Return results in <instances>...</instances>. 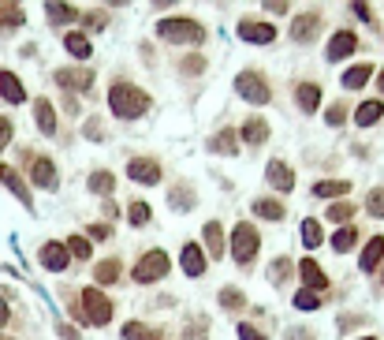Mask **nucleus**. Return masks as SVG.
<instances>
[{
  "instance_id": "obj_1",
  "label": "nucleus",
  "mask_w": 384,
  "mask_h": 340,
  "mask_svg": "<svg viewBox=\"0 0 384 340\" xmlns=\"http://www.w3.org/2000/svg\"><path fill=\"white\" fill-rule=\"evenodd\" d=\"M112 311H116L112 299H105V291H97V288H82L79 299L71 303V314L79 321H86V326H108Z\"/></svg>"
},
{
  "instance_id": "obj_2",
  "label": "nucleus",
  "mask_w": 384,
  "mask_h": 340,
  "mask_svg": "<svg viewBox=\"0 0 384 340\" xmlns=\"http://www.w3.org/2000/svg\"><path fill=\"white\" fill-rule=\"evenodd\" d=\"M108 109L116 120H135L149 109V97L135 86V83H112L108 90Z\"/></svg>"
},
{
  "instance_id": "obj_3",
  "label": "nucleus",
  "mask_w": 384,
  "mask_h": 340,
  "mask_svg": "<svg viewBox=\"0 0 384 340\" xmlns=\"http://www.w3.org/2000/svg\"><path fill=\"white\" fill-rule=\"evenodd\" d=\"M157 38L172 41V45H202L206 41V26L187 19V15H176V19H161L157 23Z\"/></svg>"
},
{
  "instance_id": "obj_4",
  "label": "nucleus",
  "mask_w": 384,
  "mask_h": 340,
  "mask_svg": "<svg viewBox=\"0 0 384 340\" xmlns=\"http://www.w3.org/2000/svg\"><path fill=\"white\" fill-rule=\"evenodd\" d=\"M258 247H261V239H258V232H254V224H236L231 229V258H236L239 266H250L258 258Z\"/></svg>"
},
{
  "instance_id": "obj_5",
  "label": "nucleus",
  "mask_w": 384,
  "mask_h": 340,
  "mask_svg": "<svg viewBox=\"0 0 384 340\" xmlns=\"http://www.w3.org/2000/svg\"><path fill=\"white\" fill-rule=\"evenodd\" d=\"M236 90H239L243 101H250V105H269V97H273L269 79L258 75V71H239L236 75Z\"/></svg>"
},
{
  "instance_id": "obj_6",
  "label": "nucleus",
  "mask_w": 384,
  "mask_h": 340,
  "mask_svg": "<svg viewBox=\"0 0 384 340\" xmlns=\"http://www.w3.org/2000/svg\"><path fill=\"white\" fill-rule=\"evenodd\" d=\"M168 269H172V262H168V254H164V251H146L138 258V266H135V281L138 284H157Z\"/></svg>"
},
{
  "instance_id": "obj_7",
  "label": "nucleus",
  "mask_w": 384,
  "mask_h": 340,
  "mask_svg": "<svg viewBox=\"0 0 384 340\" xmlns=\"http://www.w3.org/2000/svg\"><path fill=\"white\" fill-rule=\"evenodd\" d=\"M239 38L250 45H273L276 41V26L273 23H258V19H243L239 23Z\"/></svg>"
},
{
  "instance_id": "obj_8",
  "label": "nucleus",
  "mask_w": 384,
  "mask_h": 340,
  "mask_svg": "<svg viewBox=\"0 0 384 340\" xmlns=\"http://www.w3.org/2000/svg\"><path fill=\"white\" fill-rule=\"evenodd\" d=\"M355 49H358L355 30H336L332 41H328V49H325V56H328V64H340V60H347L350 53H355Z\"/></svg>"
},
{
  "instance_id": "obj_9",
  "label": "nucleus",
  "mask_w": 384,
  "mask_h": 340,
  "mask_svg": "<svg viewBox=\"0 0 384 340\" xmlns=\"http://www.w3.org/2000/svg\"><path fill=\"white\" fill-rule=\"evenodd\" d=\"M127 176H131L135 184L153 187V184H161V165H157L153 157H135V161L127 165Z\"/></svg>"
},
{
  "instance_id": "obj_10",
  "label": "nucleus",
  "mask_w": 384,
  "mask_h": 340,
  "mask_svg": "<svg viewBox=\"0 0 384 340\" xmlns=\"http://www.w3.org/2000/svg\"><path fill=\"white\" fill-rule=\"evenodd\" d=\"M317 30H321V15H317V11H303V15H295V19H291V38L303 41V45L317 38Z\"/></svg>"
},
{
  "instance_id": "obj_11",
  "label": "nucleus",
  "mask_w": 384,
  "mask_h": 340,
  "mask_svg": "<svg viewBox=\"0 0 384 340\" xmlns=\"http://www.w3.org/2000/svg\"><path fill=\"white\" fill-rule=\"evenodd\" d=\"M298 277H303V288H306V291H317V296H321V291L328 288L325 269L317 266L313 258H303V262H298Z\"/></svg>"
},
{
  "instance_id": "obj_12",
  "label": "nucleus",
  "mask_w": 384,
  "mask_h": 340,
  "mask_svg": "<svg viewBox=\"0 0 384 340\" xmlns=\"http://www.w3.org/2000/svg\"><path fill=\"white\" fill-rule=\"evenodd\" d=\"M90 83H94L90 68H60L56 71V86H64V90H82V94H86Z\"/></svg>"
},
{
  "instance_id": "obj_13",
  "label": "nucleus",
  "mask_w": 384,
  "mask_h": 340,
  "mask_svg": "<svg viewBox=\"0 0 384 340\" xmlns=\"http://www.w3.org/2000/svg\"><path fill=\"white\" fill-rule=\"evenodd\" d=\"M38 258H41V266L49 273H64V269H68V262H71V254H68L64 243H45V247L38 251Z\"/></svg>"
},
{
  "instance_id": "obj_14",
  "label": "nucleus",
  "mask_w": 384,
  "mask_h": 340,
  "mask_svg": "<svg viewBox=\"0 0 384 340\" xmlns=\"http://www.w3.org/2000/svg\"><path fill=\"white\" fill-rule=\"evenodd\" d=\"M179 266H183L187 277H202V273H206V254H202V247H198V243H187V247L179 251Z\"/></svg>"
},
{
  "instance_id": "obj_15",
  "label": "nucleus",
  "mask_w": 384,
  "mask_h": 340,
  "mask_svg": "<svg viewBox=\"0 0 384 340\" xmlns=\"http://www.w3.org/2000/svg\"><path fill=\"white\" fill-rule=\"evenodd\" d=\"M30 180L45 191H56V165L49 157H34V165H30Z\"/></svg>"
},
{
  "instance_id": "obj_16",
  "label": "nucleus",
  "mask_w": 384,
  "mask_h": 340,
  "mask_svg": "<svg viewBox=\"0 0 384 340\" xmlns=\"http://www.w3.org/2000/svg\"><path fill=\"white\" fill-rule=\"evenodd\" d=\"M380 120H384L380 97H370V101H362V105L355 109V124H358V127H373V124H380Z\"/></svg>"
},
{
  "instance_id": "obj_17",
  "label": "nucleus",
  "mask_w": 384,
  "mask_h": 340,
  "mask_svg": "<svg viewBox=\"0 0 384 340\" xmlns=\"http://www.w3.org/2000/svg\"><path fill=\"white\" fill-rule=\"evenodd\" d=\"M0 180H4V187H8V191L15 194V199H19V202L26 206V209H34V199H30V191H26V184L19 180V172H15V169H8V165H4V169H0Z\"/></svg>"
},
{
  "instance_id": "obj_18",
  "label": "nucleus",
  "mask_w": 384,
  "mask_h": 340,
  "mask_svg": "<svg viewBox=\"0 0 384 340\" xmlns=\"http://www.w3.org/2000/svg\"><path fill=\"white\" fill-rule=\"evenodd\" d=\"M265 180H269L276 191H291V187H295V172L283 165V161H269V169H265Z\"/></svg>"
},
{
  "instance_id": "obj_19",
  "label": "nucleus",
  "mask_w": 384,
  "mask_h": 340,
  "mask_svg": "<svg viewBox=\"0 0 384 340\" xmlns=\"http://www.w3.org/2000/svg\"><path fill=\"white\" fill-rule=\"evenodd\" d=\"M295 101H298L303 112H317V109H321V86H317V83H298L295 86Z\"/></svg>"
},
{
  "instance_id": "obj_20",
  "label": "nucleus",
  "mask_w": 384,
  "mask_h": 340,
  "mask_svg": "<svg viewBox=\"0 0 384 340\" xmlns=\"http://www.w3.org/2000/svg\"><path fill=\"white\" fill-rule=\"evenodd\" d=\"M0 97H4V101H11V105H23V101H26L23 83H19L11 71H0Z\"/></svg>"
},
{
  "instance_id": "obj_21",
  "label": "nucleus",
  "mask_w": 384,
  "mask_h": 340,
  "mask_svg": "<svg viewBox=\"0 0 384 340\" xmlns=\"http://www.w3.org/2000/svg\"><path fill=\"white\" fill-rule=\"evenodd\" d=\"M34 120H38V131L41 135H56V112H53V105H49L45 97H38V101H34Z\"/></svg>"
},
{
  "instance_id": "obj_22",
  "label": "nucleus",
  "mask_w": 384,
  "mask_h": 340,
  "mask_svg": "<svg viewBox=\"0 0 384 340\" xmlns=\"http://www.w3.org/2000/svg\"><path fill=\"white\" fill-rule=\"evenodd\" d=\"M380 262H384V236H373L370 243H365V251H362V269L373 273Z\"/></svg>"
},
{
  "instance_id": "obj_23",
  "label": "nucleus",
  "mask_w": 384,
  "mask_h": 340,
  "mask_svg": "<svg viewBox=\"0 0 384 340\" xmlns=\"http://www.w3.org/2000/svg\"><path fill=\"white\" fill-rule=\"evenodd\" d=\"M209 150L213 154H239V135L231 131V127H224V131H216L209 139Z\"/></svg>"
},
{
  "instance_id": "obj_24",
  "label": "nucleus",
  "mask_w": 384,
  "mask_h": 340,
  "mask_svg": "<svg viewBox=\"0 0 384 340\" xmlns=\"http://www.w3.org/2000/svg\"><path fill=\"white\" fill-rule=\"evenodd\" d=\"M313 194L317 199H343V194H350V180H317Z\"/></svg>"
},
{
  "instance_id": "obj_25",
  "label": "nucleus",
  "mask_w": 384,
  "mask_h": 340,
  "mask_svg": "<svg viewBox=\"0 0 384 340\" xmlns=\"http://www.w3.org/2000/svg\"><path fill=\"white\" fill-rule=\"evenodd\" d=\"M370 79H373V68H370V64H355V68L343 71V86H347V90H362Z\"/></svg>"
},
{
  "instance_id": "obj_26",
  "label": "nucleus",
  "mask_w": 384,
  "mask_h": 340,
  "mask_svg": "<svg viewBox=\"0 0 384 340\" xmlns=\"http://www.w3.org/2000/svg\"><path fill=\"white\" fill-rule=\"evenodd\" d=\"M243 139H246L250 146H261L265 139H269V124H265L261 116H250L246 127H243Z\"/></svg>"
},
{
  "instance_id": "obj_27",
  "label": "nucleus",
  "mask_w": 384,
  "mask_h": 340,
  "mask_svg": "<svg viewBox=\"0 0 384 340\" xmlns=\"http://www.w3.org/2000/svg\"><path fill=\"white\" fill-rule=\"evenodd\" d=\"M202 236H206V251H209L213 258H221V254H224V229H221V224L209 221Z\"/></svg>"
},
{
  "instance_id": "obj_28",
  "label": "nucleus",
  "mask_w": 384,
  "mask_h": 340,
  "mask_svg": "<svg viewBox=\"0 0 384 340\" xmlns=\"http://www.w3.org/2000/svg\"><path fill=\"white\" fill-rule=\"evenodd\" d=\"M90 191H94V194H105V199H112V191H116V176H112L108 169H97V172L90 176Z\"/></svg>"
},
{
  "instance_id": "obj_29",
  "label": "nucleus",
  "mask_w": 384,
  "mask_h": 340,
  "mask_svg": "<svg viewBox=\"0 0 384 340\" xmlns=\"http://www.w3.org/2000/svg\"><path fill=\"white\" fill-rule=\"evenodd\" d=\"M64 49H68L75 60H90V41H86V34H79V30H71V34L64 38Z\"/></svg>"
},
{
  "instance_id": "obj_30",
  "label": "nucleus",
  "mask_w": 384,
  "mask_h": 340,
  "mask_svg": "<svg viewBox=\"0 0 384 340\" xmlns=\"http://www.w3.org/2000/svg\"><path fill=\"white\" fill-rule=\"evenodd\" d=\"M355 243H358L355 224H343V229H340L336 236H332V251H336V254H347L350 247H355Z\"/></svg>"
},
{
  "instance_id": "obj_31",
  "label": "nucleus",
  "mask_w": 384,
  "mask_h": 340,
  "mask_svg": "<svg viewBox=\"0 0 384 340\" xmlns=\"http://www.w3.org/2000/svg\"><path fill=\"white\" fill-rule=\"evenodd\" d=\"M79 15H82V11H75V8H68V4H45V19L56 23V26H60V23H75Z\"/></svg>"
},
{
  "instance_id": "obj_32",
  "label": "nucleus",
  "mask_w": 384,
  "mask_h": 340,
  "mask_svg": "<svg viewBox=\"0 0 384 340\" xmlns=\"http://www.w3.org/2000/svg\"><path fill=\"white\" fill-rule=\"evenodd\" d=\"M123 340H161V329L142 326V321H127V326H123Z\"/></svg>"
},
{
  "instance_id": "obj_33",
  "label": "nucleus",
  "mask_w": 384,
  "mask_h": 340,
  "mask_svg": "<svg viewBox=\"0 0 384 340\" xmlns=\"http://www.w3.org/2000/svg\"><path fill=\"white\" fill-rule=\"evenodd\" d=\"M168 202H172V209H179V214H187V209H194V191H191L187 184H179V187H172Z\"/></svg>"
},
{
  "instance_id": "obj_34",
  "label": "nucleus",
  "mask_w": 384,
  "mask_h": 340,
  "mask_svg": "<svg viewBox=\"0 0 384 340\" xmlns=\"http://www.w3.org/2000/svg\"><path fill=\"white\" fill-rule=\"evenodd\" d=\"M94 277H97V284H116V281H120V262H116V258H105V262H97Z\"/></svg>"
},
{
  "instance_id": "obj_35",
  "label": "nucleus",
  "mask_w": 384,
  "mask_h": 340,
  "mask_svg": "<svg viewBox=\"0 0 384 340\" xmlns=\"http://www.w3.org/2000/svg\"><path fill=\"white\" fill-rule=\"evenodd\" d=\"M321 239H325L321 221H317V217H306V221H303V243L313 251V247H321Z\"/></svg>"
},
{
  "instance_id": "obj_36",
  "label": "nucleus",
  "mask_w": 384,
  "mask_h": 340,
  "mask_svg": "<svg viewBox=\"0 0 384 340\" xmlns=\"http://www.w3.org/2000/svg\"><path fill=\"white\" fill-rule=\"evenodd\" d=\"M254 214L265 217V221H283V206L276 199H258L254 202Z\"/></svg>"
},
{
  "instance_id": "obj_37",
  "label": "nucleus",
  "mask_w": 384,
  "mask_h": 340,
  "mask_svg": "<svg viewBox=\"0 0 384 340\" xmlns=\"http://www.w3.org/2000/svg\"><path fill=\"white\" fill-rule=\"evenodd\" d=\"M221 306H228V311H243L246 296H243L239 288H221Z\"/></svg>"
},
{
  "instance_id": "obj_38",
  "label": "nucleus",
  "mask_w": 384,
  "mask_h": 340,
  "mask_svg": "<svg viewBox=\"0 0 384 340\" xmlns=\"http://www.w3.org/2000/svg\"><path fill=\"white\" fill-rule=\"evenodd\" d=\"M321 303H325V299L317 296V291H306V288H298V291H295V306H298V311H317Z\"/></svg>"
},
{
  "instance_id": "obj_39",
  "label": "nucleus",
  "mask_w": 384,
  "mask_h": 340,
  "mask_svg": "<svg viewBox=\"0 0 384 340\" xmlns=\"http://www.w3.org/2000/svg\"><path fill=\"white\" fill-rule=\"evenodd\" d=\"M64 247H68L71 258H82V262L90 258V239H82V236H71L68 243H64Z\"/></svg>"
},
{
  "instance_id": "obj_40",
  "label": "nucleus",
  "mask_w": 384,
  "mask_h": 340,
  "mask_svg": "<svg viewBox=\"0 0 384 340\" xmlns=\"http://www.w3.org/2000/svg\"><path fill=\"white\" fill-rule=\"evenodd\" d=\"M365 214L384 217V187H373L370 191V199H365Z\"/></svg>"
},
{
  "instance_id": "obj_41",
  "label": "nucleus",
  "mask_w": 384,
  "mask_h": 340,
  "mask_svg": "<svg viewBox=\"0 0 384 340\" xmlns=\"http://www.w3.org/2000/svg\"><path fill=\"white\" fill-rule=\"evenodd\" d=\"M127 221L135 224V229L149 224V206H146V202H131V214H127Z\"/></svg>"
},
{
  "instance_id": "obj_42",
  "label": "nucleus",
  "mask_w": 384,
  "mask_h": 340,
  "mask_svg": "<svg viewBox=\"0 0 384 340\" xmlns=\"http://www.w3.org/2000/svg\"><path fill=\"white\" fill-rule=\"evenodd\" d=\"M350 217H355V206H350V202H336V206H332L328 209V221H350Z\"/></svg>"
},
{
  "instance_id": "obj_43",
  "label": "nucleus",
  "mask_w": 384,
  "mask_h": 340,
  "mask_svg": "<svg viewBox=\"0 0 384 340\" xmlns=\"http://www.w3.org/2000/svg\"><path fill=\"white\" fill-rule=\"evenodd\" d=\"M179 68L187 71V75H198V71H206V60L198 56V53H191V56H183V64H179Z\"/></svg>"
},
{
  "instance_id": "obj_44",
  "label": "nucleus",
  "mask_w": 384,
  "mask_h": 340,
  "mask_svg": "<svg viewBox=\"0 0 384 340\" xmlns=\"http://www.w3.org/2000/svg\"><path fill=\"white\" fill-rule=\"evenodd\" d=\"M239 340H269V336H265L258 326H250V321H243V326H239Z\"/></svg>"
},
{
  "instance_id": "obj_45",
  "label": "nucleus",
  "mask_w": 384,
  "mask_h": 340,
  "mask_svg": "<svg viewBox=\"0 0 384 340\" xmlns=\"http://www.w3.org/2000/svg\"><path fill=\"white\" fill-rule=\"evenodd\" d=\"M82 26H94V30H101L105 26V11H86V15H79Z\"/></svg>"
},
{
  "instance_id": "obj_46",
  "label": "nucleus",
  "mask_w": 384,
  "mask_h": 340,
  "mask_svg": "<svg viewBox=\"0 0 384 340\" xmlns=\"http://www.w3.org/2000/svg\"><path fill=\"white\" fill-rule=\"evenodd\" d=\"M343 120H347V105H332V109H328V124L340 127Z\"/></svg>"
},
{
  "instance_id": "obj_47",
  "label": "nucleus",
  "mask_w": 384,
  "mask_h": 340,
  "mask_svg": "<svg viewBox=\"0 0 384 340\" xmlns=\"http://www.w3.org/2000/svg\"><path fill=\"white\" fill-rule=\"evenodd\" d=\"M288 266H291L288 258H276V262H273V273H269L273 284H280V281H283V273H288Z\"/></svg>"
},
{
  "instance_id": "obj_48",
  "label": "nucleus",
  "mask_w": 384,
  "mask_h": 340,
  "mask_svg": "<svg viewBox=\"0 0 384 340\" xmlns=\"http://www.w3.org/2000/svg\"><path fill=\"white\" fill-rule=\"evenodd\" d=\"M8 142H11V120H8V116H0V150H4Z\"/></svg>"
},
{
  "instance_id": "obj_49",
  "label": "nucleus",
  "mask_w": 384,
  "mask_h": 340,
  "mask_svg": "<svg viewBox=\"0 0 384 340\" xmlns=\"http://www.w3.org/2000/svg\"><path fill=\"white\" fill-rule=\"evenodd\" d=\"M108 232H112V229H108L105 221H101V224H90V236H94V239H105Z\"/></svg>"
},
{
  "instance_id": "obj_50",
  "label": "nucleus",
  "mask_w": 384,
  "mask_h": 340,
  "mask_svg": "<svg viewBox=\"0 0 384 340\" xmlns=\"http://www.w3.org/2000/svg\"><path fill=\"white\" fill-rule=\"evenodd\" d=\"M101 135H105V131H101V124L90 120V124H86V139H101Z\"/></svg>"
},
{
  "instance_id": "obj_51",
  "label": "nucleus",
  "mask_w": 384,
  "mask_h": 340,
  "mask_svg": "<svg viewBox=\"0 0 384 340\" xmlns=\"http://www.w3.org/2000/svg\"><path fill=\"white\" fill-rule=\"evenodd\" d=\"M355 15H358V19H373V11L365 8V4H355Z\"/></svg>"
},
{
  "instance_id": "obj_52",
  "label": "nucleus",
  "mask_w": 384,
  "mask_h": 340,
  "mask_svg": "<svg viewBox=\"0 0 384 340\" xmlns=\"http://www.w3.org/2000/svg\"><path fill=\"white\" fill-rule=\"evenodd\" d=\"M288 340H310V333H306V329H291Z\"/></svg>"
},
{
  "instance_id": "obj_53",
  "label": "nucleus",
  "mask_w": 384,
  "mask_h": 340,
  "mask_svg": "<svg viewBox=\"0 0 384 340\" xmlns=\"http://www.w3.org/2000/svg\"><path fill=\"white\" fill-rule=\"evenodd\" d=\"M4 321H8V303L0 299V326H4Z\"/></svg>"
},
{
  "instance_id": "obj_54",
  "label": "nucleus",
  "mask_w": 384,
  "mask_h": 340,
  "mask_svg": "<svg viewBox=\"0 0 384 340\" xmlns=\"http://www.w3.org/2000/svg\"><path fill=\"white\" fill-rule=\"evenodd\" d=\"M377 86H380V94H384V71H377Z\"/></svg>"
},
{
  "instance_id": "obj_55",
  "label": "nucleus",
  "mask_w": 384,
  "mask_h": 340,
  "mask_svg": "<svg viewBox=\"0 0 384 340\" xmlns=\"http://www.w3.org/2000/svg\"><path fill=\"white\" fill-rule=\"evenodd\" d=\"M380 269H384V262H380ZM380 284H384V273H380Z\"/></svg>"
},
{
  "instance_id": "obj_56",
  "label": "nucleus",
  "mask_w": 384,
  "mask_h": 340,
  "mask_svg": "<svg viewBox=\"0 0 384 340\" xmlns=\"http://www.w3.org/2000/svg\"><path fill=\"white\" fill-rule=\"evenodd\" d=\"M362 340H377V336H362Z\"/></svg>"
},
{
  "instance_id": "obj_57",
  "label": "nucleus",
  "mask_w": 384,
  "mask_h": 340,
  "mask_svg": "<svg viewBox=\"0 0 384 340\" xmlns=\"http://www.w3.org/2000/svg\"><path fill=\"white\" fill-rule=\"evenodd\" d=\"M0 340H8V336H0Z\"/></svg>"
}]
</instances>
